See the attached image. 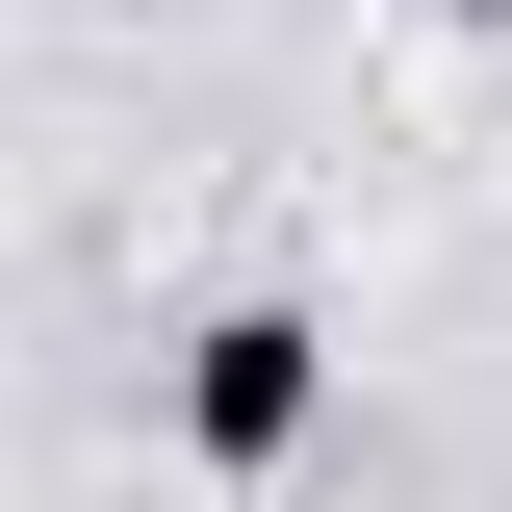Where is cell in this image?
I'll return each instance as SVG.
<instances>
[{
  "label": "cell",
  "instance_id": "1",
  "mask_svg": "<svg viewBox=\"0 0 512 512\" xmlns=\"http://www.w3.org/2000/svg\"><path fill=\"white\" fill-rule=\"evenodd\" d=\"M308 410H333V333H308V308H205V333H180V461L256 487V461H308Z\"/></svg>",
  "mask_w": 512,
  "mask_h": 512
},
{
  "label": "cell",
  "instance_id": "2",
  "mask_svg": "<svg viewBox=\"0 0 512 512\" xmlns=\"http://www.w3.org/2000/svg\"><path fill=\"white\" fill-rule=\"evenodd\" d=\"M487 26H512V0H487Z\"/></svg>",
  "mask_w": 512,
  "mask_h": 512
}]
</instances>
